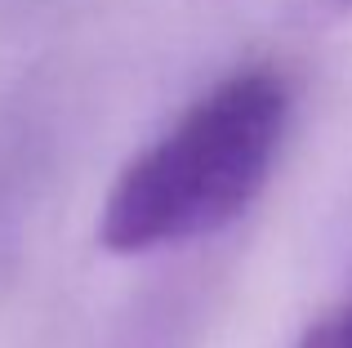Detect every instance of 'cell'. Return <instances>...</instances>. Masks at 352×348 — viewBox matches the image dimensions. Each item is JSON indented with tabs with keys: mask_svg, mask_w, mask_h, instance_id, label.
Wrapping results in <instances>:
<instances>
[{
	"mask_svg": "<svg viewBox=\"0 0 352 348\" xmlns=\"http://www.w3.org/2000/svg\"><path fill=\"white\" fill-rule=\"evenodd\" d=\"M290 107L285 72L267 63L228 72L116 174L98 241L112 254H147L228 228L263 192Z\"/></svg>",
	"mask_w": 352,
	"mask_h": 348,
	"instance_id": "6da1fadb",
	"label": "cell"
},
{
	"mask_svg": "<svg viewBox=\"0 0 352 348\" xmlns=\"http://www.w3.org/2000/svg\"><path fill=\"white\" fill-rule=\"evenodd\" d=\"M18 215H23V157L18 139L0 130V254L18 228Z\"/></svg>",
	"mask_w": 352,
	"mask_h": 348,
	"instance_id": "7a4b0ae2",
	"label": "cell"
},
{
	"mask_svg": "<svg viewBox=\"0 0 352 348\" xmlns=\"http://www.w3.org/2000/svg\"><path fill=\"white\" fill-rule=\"evenodd\" d=\"M299 348H352V299L339 304L335 313H326L321 322H312Z\"/></svg>",
	"mask_w": 352,
	"mask_h": 348,
	"instance_id": "3957f363",
	"label": "cell"
}]
</instances>
